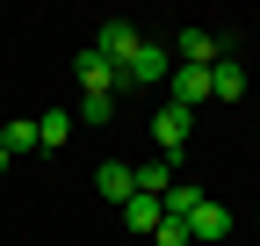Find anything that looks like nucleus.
<instances>
[{
  "mask_svg": "<svg viewBox=\"0 0 260 246\" xmlns=\"http://www.w3.org/2000/svg\"><path fill=\"white\" fill-rule=\"evenodd\" d=\"M167 102H181V109L210 102V66H174L167 73Z\"/></svg>",
  "mask_w": 260,
  "mask_h": 246,
  "instance_id": "f03ea898",
  "label": "nucleus"
},
{
  "mask_svg": "<svg viewBox=\"0 0 260 246\" xmlns=\"http://www.w3.org/2000/svg\"><path fill=\"white\" fill-rule=\"evenodd\" d=\"M0 131H8V116H0Z\"/></svg>",
  "mask_w": 260,
  "mask_h": 246,
  "instance_id": "a211bd4d",
  "label": "nucleus"
},
{
  "mask_svg": "<svg viewBox=\"0 0 260 246\" xmlns=\"http://www.w3.org/2000/svg\"><path fill=\"white\" fill-rule=\"evenodd\" d=\"M8 167H15V160H8V145H0V174H8Z\"/></svg>",
  "mask_w": 260,
  "mask_h": 246,
  "instance_id": "f3484780",
  "label": "nucleus"
},
{
  "mask_svg": "<svg viewBox=\"0 0 260 246\" xmlns=\"http://www.w3.org/2000/svg\"><path fill=\"white\" fill-rule=\"evenodd\" d=\"M188 116H195V109H181V102H167V109L152 116V138H159V152H167V160L188 145Z\"/></svg>",
  "mask_w": 260,
  "mask_h": 246,
  "instance_id": "39448f33",
  "label": "nucleus"
},
{
  "mask_svg": "<svg viewBox=\"0 0 260 246\" xmlns=\"http://www.w3.org/2000/svg\"><path fill=\"white\" fill-rule=\"evenodd\" d=\"M130 181H138V196H167L174 189V160H167V152H159V160H138Z\"/></svg>",
  "mask_w": 260,
  "mask_h": 246,
  "instance_id": "1a4fd4ad",
  "label": "nucleus"
},
{
  "mask_svg": "<svg viewBox=\"0 0 260 246\" xmlns=\"http://www.w3.org/2000/svg\"><path fill=\"white\" fill-rule=\"evenodd\" d=\"M167 73H174V58L159 51V44H138V51H130L123 66H116V80H123V87H159Z\"/></svg>",
  "mask_w": 260,
  "mask_h": 246,
  "instance_id": "f257e3e1",
  "label": "nucleus"
},
{
  "mask_svg": "<svg viewBox=\"0 0 260 246\" xmlns=\"http://www.w3.org/2000/svg\"><path fill=\"white\" fill-rule=\"evenodd\" d=\"M109 116H116V95H80V109H73V123H94V131H102Z\"/></svg>",
  "mask_w": 260,
  "mask_h": 246,
  "instance_id": "4468645a",
  "label": "nucleus"
},
{
  "mask_svg": "<svg viewBox=\"0 0 260 246\" xmlns=\"http://www.w3.org/2000/svg\"><path fill=\"white\" fill-rule=\"evenodd\" d=\"M246 95V66H239V58H217V66H210V102H239Z\"/></svg>",
  "mask_w": 260,
  "mask_h": 246,
  "instance_id": "6e6552de",
  "label": "nucleus"
},
{
  "mask_svg": "<svg viewBox=\"0 0 260 246\" xmlns=\"http://www.w3.org/2000/svg\"><path fill=\"white\" fill-rule=\"evenodd\" d=\"M159 218H167V203H159V196H130V203H123V225L145 232V239L159 232Z\"/></svg>",
  "mask_w": 260,
  "mask_h": 246,
  "instance_id": "9b49d317",
  "label": "nucleus"
},
{
  "mask_svg": "<svg viewBox=\"0 0 260 246\" xmlns=\"http://www.w3.org/2000/svg\"><path fill=\"white\" fill-rule=\"evenodd\" d=\"M159 203H167V218H188V210L203 203V189H195V181H174V189L159 196Z\"/></svg>",
  "mask_w": 260,
  "mask_h": 246,
  "instance_id": "2eb2a0df",
  "label": "nucleus"
},
{
  "mask_svg": "<svg viewBox=\"0 0 260 246\" xmlns=\"http://www.w3.org/2000/svg\"><path fill=\"white\" fill-rule=\"evenodd\" d=\"M181 225H188V239H224V232H232V210H224L217 196H203V203H195Z\"/></svg>",
  "mask_w": 260,
  "mask_h": 246,
  "instance_id": "20e7f679",
  "label": "nucleus"
},
{
  "mask_svg": "<svg viewBox=\"0 0 260 246\" xmlns=\"http://www.w3.org/2000/svg\"><path fill=\"white\" fill-rule=\"evenodd\" d=\"M94 196H109V203H130V196H138L130 167H123V160H102V174H94Z\"/></svg>",
  "mask_w": 260,
  "mask_h": 246,
  "instance_id": "9d476101",
  "label": "nucleus"
},
{
  "mask_svg": "<svg viewBox=\"0 0 260 246\" xmlns=\"http://www.w3.org/2000/svg\"><path fill=\"white\" fill-rule=\"evenodd\" d=\"M174 51H181V66H217V58H224V44L210 37V29H181Z\"/></svg>",
  "mask_w": 260,
  "mask_h": 246,
  "instance_id": "0eeeda50",
  "label": "nucleus"
},
{
  "mask_svg": "<svg viewBox=\"0 0 260 246\" xmlns=\"http://www.w3.org/2000/svg\"><path fill=\"white\" fill-rule=\"evenodd\" d=\"M65 138H73V109H44V116H37V145H44V152H58Z\"/></svg>",
  "mask_w": 260,
  "mask_h": 246,
  "instance_id": "f8f14e48",
  "label": "nucleus"
},
{
  "mask_svg": "<svg viewBox=\"0 0 260 246\" xmlns=\"http://www.w3.org/2000/svg\"><path fill=\"white\" fill-rule=\"evenodd\" d=\"M152 239H159V246H195V239H188V225H181V218H159V232H152Z\"/></svg>",
  "mask_w": 260,
  "mask_h": 246,
  "instance_id": "dca6fc26",
  "label": "nucleus"
},
{
  "mask_svg": "<svg viewBox=\"0 0 260 246\" xmlns=\"http://www.w3.org/2000/svg\"><path fill=\"white\" fill-rule=\"evenodd\" d=\"M0 145H8V160H15V152H44V145H37V116H8Z\"/></svg>",
  "mask_w": 260,
  "mask_h": 246,
  "instance_id": "ddd939ff",
  "label": "nucleus"
},
{
  "mask_svg": "<svg viewBox=\"0 0 260 246\" xmlns=\"http://www.w3.org/2000/svg\"><path fill=\"white\" fill-rule=\"evenodd\" d=\"M73 73H80V87H87V95H116V87H123V80H116V66H109V58L94 51V44L73 58Z\"/></svg>",
  "mask_w": 260,
  "mask_h": 246,
  "instance_id": "7ed1b4c3",
  "label": "nucleus"
},
{
  "mask_svg": "<svg viewBox=\"0 0 260 246\" xmlns=\"http://www.w3.org/2000/svg\"><path fill=\"white\" fill-rule=\"evenodd\" d=\"M138 44H145V37H138V22H102V44H94V51H102L109 66H123Z\"/></svg>",
  "mask_w": 260,
  "mask_h": 246,
  "instance_id": "423d86ee",
  "label": "nucleus"
}]
</instances>
